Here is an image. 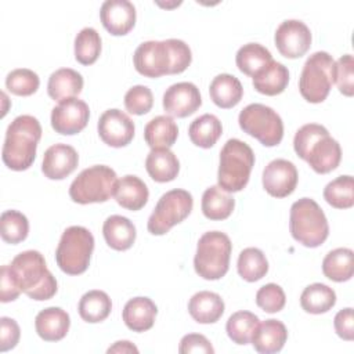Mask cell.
Here are the masks:
<instances>
[{"label":"cell","instance_id":"f1b7e54d","mask_svg":"<svg viewBox=\"0 0 354 354\" xmlns=\"http://www.w3.org/2000/svg\"><path fill=\"white\" fill-rule=\"evenodd\" d=\"M178 137V127L171 116L159 115L144 127V140L153 148H170Z\"/></svg>","mask_w":354,"mask_h":354},{"label":"cell","instance_id":"4316f807","mask_svg":"<svg viewBox=\"0 0 354 354\" xmlns=\"http://www.w3.org/2000/svg\"><path fill=\"white\" fill-rule=\"evenodd\" d=\"M83 88L82 75L71 68H61L48 77L47 93L54 101H62L79 95Z\"/></svg>","mask_w":354,"mask_h":354},{"label":"cell","instance_id":"83f0119b","mask_svg":"<svg viewBox=\"0 0 354 354\" xmlns=\"http://www.w3.org/2000/svg\"><path fill=\"white\" fill-rule=\"evenodd\" d=\"M209 94L218 108L228 109L239 104L243 95V87L234 75L220 73L212 80Z\"/></svg>","mask_w":354,"mask_h":354},{"label":"cell","instance_id":"d6a6232c","mask_svg":"<svg viewBox=\"0 0 354 354\" xmlns=\"http://www.w3.org/2000/svg\"><path fill=\"white\" fill-rule=\"evenodd\" d=\"M223 133V126L216 115L205 113L191 122L188 136L192 144L201 148H212Z\"/></svg>","mask_w":354,"mask_h":354},{"label":"cell","instance_id":"b9f144b4","mask_svg":"<svg viewBox=\"0 0 354 354\" xmlns=\"http://www.w3.org/2000/svg\"><path fill=\"white\" fill-rule=\"evenodd\" d=\"M40 84V79L36 72L26 69V68H18L11 71L6 77V87L10 93L15 95L28 97L37 91Z\"/></svg>","mask_w":354,"mask_h":354},{"label":"cell","instance_id":"7402d4cb","mask_svg":"<svg viewBox=\"0 0 354 354\" xmlns=\"http://www.w3.org/2000/svg\"><path fill=\"white\" fill-rule=\"evenodd\" d=\"M288 339L286 326L278 319H266L259 322L253 336L252 344L257 353L274 354L282 350Z\"/></svg>","mask_w":354,"mask_h":354},{"label":"cell","instance_id":"d4e9b609","mask_svg":"<svg viewBox=\"0 0 354 354\" xmlns=\"http://www.w3.org/2000/svg\"><path fill=\"white\" fill-rule=\"evenodd\" d=\"M102 235L109 248L122 252L133 246L137 232L134 224L127 217L112 214L104 221Z\"/></svg>","mask_w":354,"mask_h":354},{"label":"cell","instance_id":"4dcf8cb0","mask_svg":"<svg viewBox=\"0 0 354 354\" xmlns=\"http://www.w3.org/2000/svg\"><path fill=\"white\" fill-rule=\"evenodd\" d=\"M324 275L335 282H346L351 279L354 272V253L348 248H337L330 250L322 260Z\"/></svg>","mask_w":354,"mask_h":354},{"label":"cell","instance_id":"7a4b0ae2","mask_svg":"<svg viewBox=\"0 0 354 354\" xmlns=\"http://www.w3.org/2000/svg\"><path fill=\"white\" fill-rule=\"evenodd\" d=\"M293 148L297 156L318 174L335 170L342 160L340 144L329 136L322 124H303L295 134Z\"/></svg>","mask_w":354,"mask_h":354},{"label":"cell","instance_id":"d590c367","mask_svg":"<svg viewBox=\"0 0 354 354\" xmlns=\"http://www.w3.org/2000/svg\"><path fill=\"white\" fill-rule=\"evenodd\" d=\"M202 212L209 220H225L231 216L235 201L218 185L209 187L202 195Z\"/></svg>","mask_w":354,"mask_h":354},{"label":"cell","instance_id":"74e56055","mask_svg":"<svg viewBox=\"0 0 354 354\" xmlns=\"http://www.w3.org/2000/svg\"><path fill=\"white\" fill-rule=\"evenodd\" d=\"M259 325V317L250 311H236L234 313L225 325L228 337L241 346L252 342V336Z\"/></svg>","mask_w":354,"mask_h":354},{"label":"cell","instance_id":"f907efd6","mask_svg":"<svg viewBox=\"0 0 354 354\" xmlns=\"http://www.w3.org/2000/svg\"><path fill=\"white\" fill-rule=\"evenodd\" d=\"M108 353H138V348L129 340H119L116 342L113 346H111L108 350Z\"/></svg>","mask_w":354,"mask_h":354},{"label":"cell","instance_id":"e0dca14e","mask_svg":"<svg viewBox=\"0 0 354 354\" xmlns=\"http://www.w3.org/2000/svg\"><path fill=\"white\" fill-rule=\"evenodd\" d=\"M299 180L296 166L286 159H274L263 170V187L274 198L290 195Z\"/></svg>","mask_w":354,"mask_h":354},{"label":"cell","instance_id":"2e32d148","mask_svg":"<svg viewBox=\"0 0 354 354\" xmlns=\"http://www.w3.org/2000/svg\"><path fill=\"white\" fill-rule=\"evenodd\" d=\"M163 109L174 118H187L202 105L199 88L191 82H180L166 88L163 94Z\"/></svg>","mask_w":354,"mask_h":354},{"label":"cell","instance_id":"f546056e","mask_svg":"<svg viewBox=\"0 0 354 354\" xmlns=\"http://www.w3.org/2000/svg\"><path fill=\"white\" fill-rule=\"evenodd\" d=\"M289 83L288 68L277 61H271L261 72L253 76V87L266 95L281 94Z\"/></svg>","mask_w":354,"mask_h":354},{"label":"cell","instance_id":"5bb4252c","mask_svg":"<svg viewBox=\"0 0 354 354\" xmlns=\"http://www.w3.org/2000/svg\"><path fill=\"white\" fill-rule=\"evenodd\" d=\"M90 109L88 105L76 97L66 98L58 102L51 111L53 129L64 136H72L80 133L88 122Z\"/></svg>","mask_w":354,"mask_h":354},{"label":"cell","instance_id":"60d3db41","mask_svg":"<svg viewBox=\"0 0 354 354\" xmlns=\"http://www.w3.org/2000/svg\"><path fill=\"white\" fill-rule=\"evenodd\" d=\"M29 232V221L26 216L18 210H6L0 216V235L7 243L17 245L26 239Z\"/></svg>","mask_w":354,"mask_h":354},{"label":"cell","instance_id":"5b68a950","mask_svg":"<svg viewBox=\"0 0 354 354\" xmlns=\"http://www.w3.org/2000/svg\"><path fill=\"white\" fill-rule=\"evenodd\" d=\"M253 165L252 148L238 138H230L220 151L218 187L225 192H239L246 187Z\"/></svg>","mask_w":354,"mask_h":354},{"label":"cell","instance_id":"9c48e42d","mask_svg":"<svg viewBox=\"0 0 354 354\" xmlns=\"http://www.w3.org/2000/svg\"><path fill=\"white\" fill-rule=\"evenodd\" d=\"M118 176L105 165H94L82 170L69 187V196L80 205L106 202L113 196Z\"/></svg>","mask_w":354,"mask_h":354},{"label":"cell","instance_id":"cb8c5ba5","mask_svg":"<svg viewBox=\"0 0 354 354\" xmlns=\"http://www.w3.org/2000/svg\"><path fill=\"white\" fill-rule=\"evenodd\" d=\"M224 307L221 296L210 290H201L188 301V313L199 324L217 322L224 314Z\"/></svg>","mask_w":354,"mask_h":354},{"label":"cell","instance_id":"8fae6325","mask_svg":"<svg viewBox=\"0 0 354 354\" xmlns=\"http://www.w3.org/2000/svg\"><path fill=\"white\" fill-rule=\"evenodd\" d=\"M243 133L254 137L264 147H275L283 138V123L281 116L263 104H249L238 116Z\"/></svg>","mask_w":354,"mask_h":354},{"label":"cell","instance_id":"f35d334b","mask_svg":"<svg viewBox=\"0 0 354 354\" xmlns=\"http://www.w3.org/2000/svg\"><path fill=\"white\" fill-rule=\"evenodd\" d=\"M324 199L336 209H350L354 205V180L351 176H339L324 188Z\"/></svg>","mask_w":354,"mask_h":354},{"label":"cell","instance_id":"681fc988","mask_svg":"<svg viewBox=\"0 0 354 354\" xmlns=\"http://www.w3.org/2000/svg\"><path fill=\"white\" fill-rule=\"evenodd\" d=\"M21 293V289L15 283L8 264L1 266V274H0V300L3 303H8L15 300Z\"/></svg>","mask_w":354,"mask_h":354},{"label":"cell","instance_id":"8992f818","mask_svg":"<svg viewBox=\"0 0 354 354\" xmlns=\"http://www.w3.org/2000/svg\"><path fill=\"white\" fill-rule=\"evenodd\" d=\"M289 230L293 239L306 248L322 245L329 235L326 216L311 198H301L290 206Z\"/></svg>","mask_w":354,"mask_h":354},{"label":"cell","instance_id":"7c38bea8","mask_svg":"<svg viewBox=\"0 0 354 354\" xmlns=\"http://www.w3.org/2000/svg\"><path fill=\"white\" fill-rule=\"evenodd\" d=\"M192 206L194 199L188 191L176 188L165 192L148 218V231L152 235H163L169 232L176 224L184 221L189 216Z\"/></svg>","mask_w":354,"mask_h":354},{"label":"cell","instance_id":"7bdbcfd3","mask_svg":"<svg viewBox=\"0 0 354 354\" xmlns=\"http://www.w3.org/2000/svg\"><path fill=\"white\" fill-rule=\"evenodd\" d=\"M333 83L346 97L354 94V59L351 54L342 55L333 66Z\"/></svg>","mask_w":354,"mask_h":354},{"label":"cell","instance_id":"8d00e7d4","mask_svg":"<svg viewBox=\"0 0 354 354\" xmlns=\"http://www.w3.org/2000/svg\"><path fill=\"white\" fill-rule=\"evenodd\" d=\"M236 268L242 279L256 282L268 272V261L260 249L246 248L239 253Z\"/></svg>","mask_w":354,"mask_h":354},{"label":"cell","instance_id":"484cf974","mask_svg":"<svg viewBox=\"0 0 354 354\" xmlns=\"http://www.w3.org/2000/svg\"><path fill=\"white\" fill-rule=\"evenodd\" d=\"M145 169L156 183L173 181L180 171V162L169 148H153L145 159Z\"/></svg>","mask_w":354,"mask_h":354},{"label":"cell","instance_id":"277c9868","mask_svg":"<svg viewBox=\"0 0 354 354\" xmlns=\"http://www.w3.org/2000/svg\"><path fill=\"white\" fill-rule=\"evenodd\" d=\"M10 272L28 297L43 301L51 299L57 293V279L48 271L43 254L37 250H25L17 254L11 264Z\"/></svg>","mask_w":354,"mask_h":354},{"label":"cell","instance_id":"6da1fadb","mask_svg":"<svg viewBox=\"0 0 354 354\" xmlns=\"http://www.w3.org/2000/svg\"><path fill=\"white\" fill-rule=\"evenodd\" d=\"M191 61V48L180 39L144 41L133 55L136 71L145 77L181 73L189 66Z\"/></svg>","mask_w":354,"mask_h":354},{"label":"cell","instance_id":"52a82bcc","mask_svg":"<svg viewBox=\"0 0 354 354\" xmlns=\"http://www.w3.org/2000/svg\"><path fill=\"white\" fill-rule=\"evenodd\" d=\"M232 243L221 231L205 232L196 245L194 257L195 272L207 281L223 278L230 267Z\"/></svg>","mask_w":354,"mask_h":354},{"label":"cell","instance_id":"bcb514c9","mask_svg":"<svg viewBox=\"0 0 354 354\" xmlns=\"http://www.w3.org/2000/svg\"><path fill=\"white\" fill-rule=\"evenodd\" d=\"M21 330L15 319L8 317L0 318V351H8L19 342Z\"/></svg>","mask_w":354,"mask_h":354},{"label":"cell","instance_id":"1f68e13d","mask_svg":"<svg viewBox=\"0 0 354 354\" xmlns=\"http://www.w3.org/2000/svg\"><path fill=\"white\" fill-rule=\"evenodd\" d=\"M79 315L90 324L102 322L108 318L112 310V301L104 290H88L79 300Z\"/></svg>","mask_w":354,"mask_h":354},{"label":"cell","instance_id":"c3c4849f","mask_svg":"<svg viewBox=\"0 0 354 354\" xmlns=\"http://www.w3.org/2000/svg\"><path fill=\"white\" fill-rule=\"evenodd\" d=\"M333 326L339 337L351 342L354 339V317L353 308L347 307L340 310L333 319Z\"/></svg>","mask_w":354,"mask_h":354},{"label":"cell","instance_id":"30bf717a","mask_svg":"<svg viewBox=\"0 0 354 354\" xmlns=\"http://www.w3.org/2000/svg\"><path fill=\"white\" fill-rule=\"evenodd\" d=\"M333 66L335 59L326 51H317L306 59L299 79V90L306 101L319 104L326 100L333 84Z\"/></svg>","mask_w":354,"mask_h":354},{"label":"cell","instance_id":"836d02e7","mask_svg":"<svg viewBox=\"0 0 354 354\" xmlns=\"http://www.w3.org/2000/svg\"><path fill=\"white\" fill-rule=\"evenodd\" d=\"M272 61V55L268 48L259 43H248L243 44L235 57V62L238 69L248 75V76H256L259 72H261L270 62Z\"/></svg>","mask_w":354,"mask_h":354},{"label":"cell","instance_id":"d6986e66","mask_svg":"<svg viewBox=\"0 0 354 354\" xmlns=\"http://www.w3.org/2000/svg\"><path fill=\"white\" fill-rule=\"evenodd\" d=\"M79 155L73 147L68 144H54L44 152L41 171L50 180H62L75 171Z\"/></svg>","mask_w":354,"mask_h":354},{"label":"cell","instance_id":"3957f363","mask_svg":"<svg viewBox=\"0 0 354 354\" xmlns=\"http://www.w3.org/2000/svg\"><path fill=\"white\" fill-rule=\"evenodd\" d=\"M41 137L40 122L32 115L17 116L7 127L1 158L4 165L15 171L26 170L36 158Z\"/></svg>","mask_w":354,"mask_h":354},{"label":"cell","instance_id":"ba28073f","mask_svg":"<svg viewBox=\"0 0 354 354\" xmlns=\"http://www.w3.org/2000/svg\"><path fill=\"white\" fill-rule=\"evenodd\" d=\"M93 250V234L82 225H71L61 235L55 261L65 274L79 275L88 268Z\"/></svg>","mask_w":354,"mask_h":354},{"label":"cell","instance_id":"4fadbf2b","mask_svg":"<svg viewBox=\"0 0 354 354\" xmlns=\"http://www.w3.org/2000/svg\"><path fill=\"white\" fill-rule=\"evenodd\" d=\"M274 41L281 55L290 59L300 58L311 46V32L304 22L286 19L277 28Z\"/></svg>","mask_w":354,"mask_h":354},{"label":"cell","instance_id":"603a6c76","mask_svg":"<svg viewBox=\"0 0 354 354\" xmlns=\"http://www.w3.org/2000/svg\"><path fill=\"white\" fill-rule=\"evenodd\" d=\"M113 196L118 205L127 210L136 212L145 206L149 191L147 184L140 177L127 174L116 181Z\"/></svg>","mask_w":354,"mask_h":354},{"label":"cell","instance_id":"ffe728a7","mask_svg":"<svg viewBox=\"0 0 354 354\" xmlns=\"http://www.w3.org/2000/svg\"><path fill=\"white\" fill-rule=\"evenodd\" d=\"M69 314L59 307H47L35 318L37 335L46 342H58L64 339L69 330Z\"/></svg>","mask_w":354,"mask_h":354},{"label":"cell","instance_id":"ab89813d","mask_svg":"<svg viewBox=\"0 0 354 354\" xmlns=\"http://www.w3.org/2000/svg\"><path fill=\"white\" fill-rule=\"evenodd\" d=\"M101 54V37L94 28H83L75 37V58L82 65L94 64Z\"/></svg>","mask_w":354,"mask_h":354},{"label":"cell","instance_id":"44dd1931","mask_svg":"<svg viewBox=\"0 0 354 354\" xmlns=\"http://www.w3.org/2000/svg\"><path fill=\"white\" fill-rule=\"evenodd\" d=\"M158 308L155 303L145 296L130 299L122 313L126 326L133 332H145L155 324Z\"/></svg>","mask_w":354,"mask_h":354},{"label":"cell","instance_id":"ac0fdd59","mask_svg":"<svg viewBox=\"0 0 354 354\" xmlns=\"http://www.w3.org/2000/svg\"><path fill=\"white\" fill-rule=\"evenodd\" d=\"M100 18L111 35L123 36L136 25V7L129 0H106L101 6Z\"/></svg>","mask_w":354,"mask_h":354},{"label":"cell","instance_id":"9a60e30c","mask_svg":"<svg viewBox=\"0 0 354 354\" xmlns=\"http://www.w3.org/2000/svg\"><path fill=\"white\" fill-rule=\"evenodd\" d=\"M100 138L109 147L122 148L131 142L134 137V122L120 109H106L97 124Z\"/></svg>","mask_w":354,"mask_h":354},{"label":"cell","instance_id":"f6af8a7d","mask_svg":"<svg viewBox=\"0 0 354 354\" xmlns=\"http://www.w3.org/2000/svg\"><path fill=\"white\" fill-rule=\"evenodd\" d=\"M285 292L277 283H267L256 293V304L266 313H278L285 307Z\"/></svg>","mask_w":354,"mask_h":354},{"label":"cell","instance_id":"ee69618b","mask_svg":"<svg viewBox=\"0 0 354 354\" xmlns=\"http://www.w3.org/2000/svg\"><path fill=\"white\" fill-rule=\"evenodd\" d=\"M153 105V95L151 88L142 84L133 86L124 94V106L133 115H144L151 111Z\"/></svg>","mask_w":354,"mask_h":354},{"label":"cell","instance_id":"7dc6e473","mask_svg":"<svg viewBox=\"0 0 354 354\" xmlns=\"http://www.w3.org/2000/svg\"><path fill=\"white\" fill-rule=\"evenodd\" d=\"M178 353L189 354V353H205L213 354L214 348L212 343L201 333H188L183 336L178 346Z\"/></svg>","mask_w":354,"mask_h":354},{"label":"cell","instance_id":"e575fe53","mask_svg":"<svg viewBox=\"0 0 354 354\" xmlns=\"http://www.w3.org/2000/svg\"><path fill=\"white\" fill-rule=\"evenodd\" d=\"M336 304V293L325 283L315 282L304 288L300 296V306L306 313L324 314Z\"/></svg>","mask_w":354,"mask_h":354}]
</instances>
